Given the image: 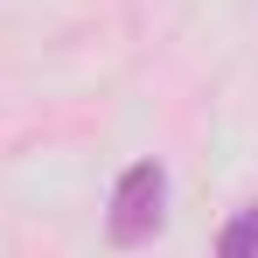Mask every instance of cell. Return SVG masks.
I'll return each instance as SVG.
<instances>
[{
  "label": "cell",
  "mask_w": 258,
  "mask_h": 258,
  "mask_svg": "<svg viewBox=\"0 0 258 258\" xmlns=\"http://www.w3.org/2000/svg\"><path fill=\"white\" fill-rule=\"evenodd\" d=\"M161 216H168V168L161 161H133L119 174V188H112V210H105V230H112V244H147L154 230H161Z\"/></svg>",
  "instance_id": "obj_1"
},
{
  "label": "cell",
  "mask_w": 258,
  "mask_h": 258,
  "mask_svg": "<svg viewBox=\"0 0 258 258\" xmlns=\"http://www.w3.org/2000/svg\"><path fill=\"white\" fill-rule=\"evenodd\" d=\"M216 258H258V210H237L216 237Z\"/></svg>",
  "instance_id": "obj_2"
}]
</instances>
